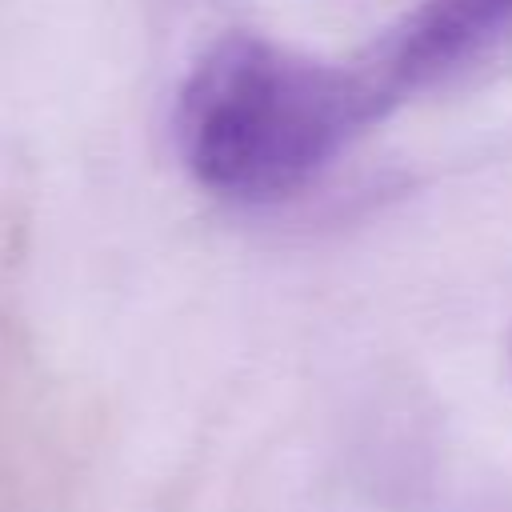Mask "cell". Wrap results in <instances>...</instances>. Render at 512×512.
<instances>
[{
	"label": "cell",
	"mask_w": 512,
	"mask_h": 512,
	"mask_svg": "<svg viewBox=\"0 0 512 512\" xmlns=\"http://www.w3.org/2000/svg\"><path fill=\"white\" fill-rule=\"evenodd\" d=\"M388 120L356 56H308L256 32L220 36L184 76L172 112L188 176L236 204L308 188Z\"/></svg>",
	"instance_id": "6da1fadb"
},
{
	"label": "cell",
	"mask_w": 512,
	"mask_h": 512,
	"mask_svg": "<svg viewBox=\"0 0 512 512\" xmlns=\"http://www.w3.org/2000/svg\"><path fill=\"white\" fill-rule=\"evenodd\" d=\"M512 52V0H416L356 52L388 116Z\"/></svg>",
	"instance_id": "7a4b0ae2"
}]
</instances>
